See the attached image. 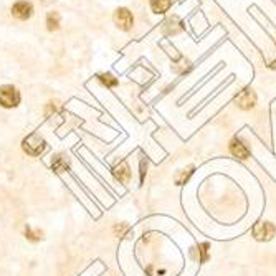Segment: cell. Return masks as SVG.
Instances as JSON below:
<instances>
[{
	"mask_svg": "<svg viewBox=\"0 0 276 276\" xmlns=\"http://www.w3.org/2000/svg\"><path fill=\"white\" fill-rule=\"evenodd\" d=\"M22 103V94L14 84H2L0 86V106L5 109H14Z\"/></svg>",
	"mask_w": 276,
	"mask_h": 276,
	"instance_id": "6da1fadb",
	"label": "cell"
},
{
	"mask_svg": "<svg viewBox=\"0 0 276 276\" xmlns=\"http://www.w3.org/2000/svg\"><path fill=\"white\" fill-rule=\"evenodd\" d=\"M22 149H24V152L28 156L38 157L40 154H43L45 149H47V143H45V139L42 136H38L37 132H33L22 141Z\"/></svg>",
	"mask_w": 276,
	"mask_h": 276,
	"instance_id": "7a4b0ae2",
	"label": "cell"
},
{
	"mask_svg": "<svg viewBox=\"0 0 276 276\" xmlns=\"http://www.w3.org/2000/svg\"><path fill=\"white\" fill-rule=\"evenodd\" d=\"M33 14H35V7H33L30 0H15L12 7H10V15L22 22L30 20Z\"/></svg>",
	"mask_w": 276,
	"mask_h": 276,
	"instance_id": "3957f363",
	"label": "cell"
},
{
	"mask_svg": "<svg viewBox=\"0 0 276 276\" xmlns=\"http://www.w3.org/2000/svg\"><path fill=\"white\" fill-rule=\"evenodd\" d=\"M112 20L121 32H129L134 27V15L127 7H117L112 14Z\"/></svg>",
	"mask_w": 276,
	"mask_h": 276,
	"instance_id": "277c9868",
	"label": "cell"
},
{
	"mask_svg": "<svg viewBox=\"0 0 276 276\" xmlns=\"http://www.w3.org/2000/svg\"><path fill=\"white\" fill-rule=\"evenodd\" d=\"M274 233H276L274 225L269 223V222L258 223L256 227L253 228V235H255V238L260 240V241H268V240H271L273 236H274Z\"/></svg>",
	"mask_w": 276,
	"mask_h": 276,
	"instance_id": "5b68a950",
	"label": "cell"
},
{
	"mask_svg": "<svg viewBox=\"0 0 276 276\" xmlns=\"http://www.w3.org/2000/svg\"><path fill=\"white\" fill-rule=\"evenodd\" d=\"M256 103V96L251 89H243L238 96H236V104L240 106L241 109H251Z\"/></svg>",
	"mask_w": 276,
	"mask_h": 276,
	"instance_id": "8992f818",
	"label": "cell"
},
{
	"mask_svg": "<svg viewBox=\"0 0 276 276\" xmlns=\"http://www.w3.org/2000/svg\"><path fill=\"white\" fill-rule=\"evenodd\" d=\"M45 25H47V30L50 33L58 32L60 27H61V17H60V14L56 12V10H50V12L47 14V17H45Z\"/></svg>",
	"mask_w": 276,
	"mask_h": 276,
	"instance_id": "52a82bcc",
	"label": "cell"
},
{
	"mask_svg": "<svg viewBox=\"0 0 276 276\" xmlns=\"http://www.w3.org/2000/svg\"><path fill=\"white\" fill-rule=\"evenodd\" d=\"M151 10L156 15H164L172 7V0H149Z\"/></svg>",
	"mask_w": 276,
	"mask_h": 276,
	"instance_id": "ba28073f",
	"label": "cell"
},
{
	"mask_svg": "<svg viewBox=\"0 0 276 276\" xmlns=\"http://www.w3.org/2000/svg\"><path fill=\"white\" fill-rule=\"evenodd\" d=\"M230 152H232L235 157H240V159H248V156H250L246 146L241 143L240 139H233L232 143H230Z\"/></svg>",
	"mask_w": 276,
	"mask_h": 276,
	"instance_id": "9c48e42d",
	"label": "cell"
},
{
	"mask_svg": "<svg viewBox=\"0 0 276 276\" xmlns=\"http://www.w3.org/2000/svg\"><path fill=\"white\" fill-rule=\"evenodd\" d=\"M112 174H114V177L119 180L121 184H127L129 180H131V171H129V166L126 164V162L116 166L114 169H112Z\"/></svg>",
	"mask_w": 276,
	"mask_h": 276,
	"instance_id": "30bf717a",
	"label": "cell"
},
{
	"mask_svg": "<svg viewBox=\"0 0 276 276\" xmlns=\"http://www.w3.org/2000/svg\"><path fill=\"white\" fill-rule=\"evenodd\" d=\"M96 78H98V81L106 88H116L117 84H119V80H117L112 73H99Z\"/></svg>",
	"mask_w": 276,
	"mask_h": 276,
	"instance_id": "8fae6325",
	"label": "cell"
},
{
	"mask_svg": "<svg viewBox=\"0 0 276 276\" xmlns=\"http://www.w3.org/2000/svg\"><path fill=\"white\" fill-rule=\"evenodd\" d=\"M68 159L63 156V154H56L53 159H52V167L55 169L56 172H63L68 169Z\"/></svg>",
	"mask_w": 276,
	"mask_h": 276,
	"instance_id": "7c38bea8",
	"label": "cell"
},
{
	"mask_svg": "<svg viewBox=\"0 0 276 276\" xmlns=\"http://www.w3.org/2000/svg\"><path fill=\"white\" fill-rule=\"evenodd\" d=\"M25 236H27V240H30V241H40L43 238V232L42 230H37V228L30 227V225H27L25 227Z\"/></svg>",
	"mask_w": 276,
	"mask_h": 276,
	"instance_id": "4fadbf2b",
	"label": "cell"
},
{
	"mask_svg": "<svg viewBox=\"0 0 276 276\" xmlns=\"http://www.w3.org/2000/svg\"><path fill=\"white\" fill-rule=\"evenodd\" d=\"M192 172H194V167H192V166H190L189 169H184V171H180V174H179L177 179H176V182H177L179 185L185 184V180H187L190 176H192Z\"/></svg>",
	"mask_w": 276,
	"mask_h": 276,
	"instance_id": "5bb4252c",
	"label": "cell"
},
{
	"mask_svg": "<svg viewBox=\"0 0 276 276\" xmlns=\"http://www.w3.org/2000/svg\"><path fill=\"white\" fill-rule=\"evenodd\" d=\"M60 108H61L60 101H50V103H47V108H45V114L50 116V114H52V112L55 114V112L58 111Z\"/></svg>",
	"mask_w": 276,
	"mask_h": 276,
	"instance_id": "9a60e30c",
	"label": "cell"
},
{
	"mask_svg": "<svg viewBox=\"0 0 276 276\" xmlns=\"http://www.w3.org/2000/svg\"><path fill=\"white\" fill-rule=\"evenodd\" d=\"M199 253H200V258L199 260L204 263V261H207L208 260V243H202V245H199Z\"/></svg>",
	"mask_w": 276,
	"mask_h": 276,
	"instance_id": "2e32d148",
	"label": "cell"
},
{
	"mask_svg": "<svg viewBox=\"0 0 276 276\" xmlns=\"http://www.w3.org/2000/svg\"><path fill=\"white\" fill-rule=\"evenodd\" d=\"M144 174H146V169H144V161L141 162V182L144 180Z\"/></svg>",
	"mask_w": 276,
	"mask_h": 276,
	"instance_id": "e0dca14e",
	"label": "cell"
}]
</instances>
